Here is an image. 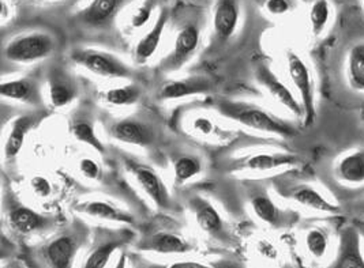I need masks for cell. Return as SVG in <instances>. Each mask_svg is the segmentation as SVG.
Here are the masks:
<instances>
[{
  "mask_svg": "<svg viewBox=\"0 0 364 268\" xmlns=\"http://www.w3.org/2000/svg\"><path fill=\"white\" fill-rule=\"evenodd\" d=\"M221 114L229 118L236 120L243 125L266 134H275L279 136H292L293 129L284 121L269 115L263 109L245 104H224L221 105Z\"/></svg>",
  "mask_w": 364,
  "mask_h": 268,
  "instance_id": "1",
  "label": "cell"
},
{
  "mask_svg": "<svg viewBox=\"0 0 364 268\" xmlns=\"http://www.w3.org/2000/svg\"><path fill=\"white\" fill-rule=\"evenodd\" d=\"M55 49V39L46 33H29L12 39L4 51L7 60L32 63L49 56Z\"/></svg>",
  "mask_w": 364,
  "mask_h": 268,
  "instance_id": "2",
  "label": "cell"
},
{
  "mask_svg": "<svg viewBox=\"0 0 364 268\" xmlns=\"http://www.w3.org/2000/svg\"><path fill=\"white\" fill-rule=\"evenodd\" d=\"M286 60H288L289 77L292 79L302 98L304 123L306 125H311L315 118V102H314V91H313L310 71L306 63L293 52H288Z\"/></svg>",
  "mask_w": 364,
  "mask_h": 268,
  "instance_id": "3",
  "label": "cell"
},
{
  "mask_svg": "<svg viewBox=\"0 0 364 268\" xmlns=\"http://www.w3.org/2000/svg\"><path fill=\"white\" fill-rule=\"evenodd\" d=\"M74 60L90 73L105 78L130 77V70L115 56L100 51H80L74 53Z\"/></svg>",
  "mask_w": 364,
  "mask_h": 268,
  "instance_id": "4",
  "label": "cell"
},
{
  "mask_svg": "<svg viewBox=\"0 0 364 268\" xmlns=\"http://www.w3.org/2000/svg\"><path fill=\"white\" fill-rule=\"evenodd\" d=\"M255 77L257 80L269 91V94L285 107L288 111H291L293 115L300 116L303 114V107L299 104V101L295 98L292 91L284 84L283 82L276 77V74L265 64H259L255 69Z\"/></svg>",
  "mask_w": 364,
  "mask_h": 268,
  "instance_id": "5",
  "label": "cell"
},
{
  "mask_svg": "<svg viewBox=\"0 0 364 268\" xmlns=\"http://www.w3.org/2000/svg\"><path fill=\"white\" fill-rule=\"evenodd\" d=\"M200 44V30L194 25L184 26L176 36L173 51L164 62V70H176L184 64L189 57L196 52Z\"/></svg>",
  "mask_w": 364,
  "mask_h": 268,
  "instance_id": "6",
  "label": "cell"
},
{
  "mask_svg": "<svg viewBox=\"0 0 364 268\" xmlns=\"http://www.w3.org/2000/svg\"><path fill=\"white\" fill-rule=\"evenodd\" d=\"M333 267L364 268V259L361 252V237L355 228L343 230Z\"/></svg>",
  "mask_w": 364,
  "mask_h": 268,
  "instance_id": "7",
  "label": "cell"
},
{
  "mask_svg": "<svg viewBox=\"0 0 364 268\" xmlns=\"http://www.w3.org/2000/svg\"><path fill=\"white\" fill-rule=\"evenodd\" d=\"M125 0H92L80 12V22L89 28H103L108 25Z\"/></svg>",
  "mask_w": 364,
  "mask_h": 268,
  "instance_id": "8",
  "label": "cell"
},
{
  "mask_svg": "<svg viewBox=\"0 0 364 268\" xmlns=\"http://www.w3.org/2000/svg\"><path fill=\"white\" fill-rule=\"evenodd\" d=\"M239 22V3L238 0H217L214 8L213 26L214 33L221 41L229 39Z\"/></svg>",
  "mask_w": 364,
  "mask_h": 268,
  "instance_id": "9",
  "label": "cell"
},
{
  "mask_svg": "<svg viewBox=\"0 0 364 268\" xmlns=\"http://www.w3.org/2000/svg\"><path fill=\"white\" fill-rule=\"evenodd\" d=\"M78 244L70 235H60L46 245L44 253L46 262L56 268H69L77 253Z\"/></svg>",
  "mask_w": 364,
  "mask_h": 268,
  "instance_id": "10",
  "label": "cell"
},
{
  "mask_svg": "<svg viewBox=\"0 0 364 268\" xmlns=\"http://www.w3.org/2000/svg\"><path fill=\"white\" fill-rule=\"evenodd\" d=\"M112 135L123 143L135 146H148L152 142L150 129L139 121L121 120L112 127Z\"/></svg>",
  "mask_w": 364,
  "mask_h": 268,
  "instance_id": "11",
  "label": "cell"
},
{
  "mask_svg": "<svg viewBox=\"0 0 364 268\" xmlns=\"http://www.w3.org/2000/svg\"><path fill=\"white\" fill-rule=\"evenodd\" d=\"M337 177L347 184L359 186L364 183V150L344 155L336 168Z\"/></svg>",
  "mask_w": 364,
  "mask_h": 268,
  "instance_id": "12",
  "label": "cell"
},
{
  "mask_svg": "<svg viewBox=\"0 0 364 268\" xmlns=\"http://www.w3.org/2000/svg\"><path fill=\"white\" fill-rule=\"evenodd\" d=\"M166 22H168V12H166V10H162L160 12V17L157 18L153 28L149 30V33L146 36H144L141 39L137 45V48H135V60L139 64L149 60L155 55V52L157 51Z\"/></svg>",
  "mask_w": 364,
  "mask_h": 268,
  "instance_id": "13",
  "label": "cell"
},
{
  "mask_svg": "<svg viewBox=\"0 0 364 268\" xmlns=\"http://www.w3.org/2000/svg\"><path fill=\"white\" fill-rule=\"evenodd\" d=\"M209 89H210V83L206 78H190L186 80H176L165 84L160 91V98L176 100L198 93H205Z\"/></svg>",
  "mask_w": 364,
  "mask_h": 268,
  "instance_id": "14",
  "label": "cell"
},
{
  "mask_svg": "<svg viewBox=\"0 0 364 268\" xmlns=\"http://www.w3.org/2000/svg\"><path fill=\"white\" fill-rule=\"evenodd\" d=\"M292 199L297 202L299 204L307 208H311L314 211L327 213V214L340 213V207L337 204H333L331 202H329L322 193H320L315 188L310 186H302L296 188L292 193Z\"/></svg>",
  "mask_w": 364,
  "mask_h": 268,
  "instance_id": "15",
  "label": "cell"
},
{
  "mask_svg": "<svg viewBox=\"0 0 364 268\" xmlns=\"http://www.w3.org/2000/svg\"><path fill=\"white\" fill-rule=\"evenodd\" d=\"M134 173L142 190L155 200L156 204H159L160 207H165L168 202V193L160 177L148 168H137Z\"/></svg>",
  "mask_w": 364,
  "mask_h": 268,
  "instance_id": "16",
  "label": "cell"
},
{
  "mask_svg": "<svg viewBox=\"0 0 364 268\" xmlns=\"http://www.w3.org/2000/svg\"><path fill=\"white\" fill-rule=\"evenodd\" d=\"M8 222L10 226L15 231L29 234L32 231L41 229L45 224V218H42L37 213L28 207H19L8 214Z\"/></svg>",
  "mask_w": 364,
  "mask_h": 268,
  "instance_id": "17",
  "label": "cell"
},
{
  "mask_svg": "<svg viewBox=\"0 0 364 268\" xmlns=\"http://www.w3.org/2000/svg\"><path fill=\"white\" fill-rule=\"evenodd\" d=\"M33 120L29 116H21L14 120L11 131L8 134V138L4 145V154L6 158H14L17 154L21 152L25 138L32 128Z\"/></svg>",
  "mask_w": 364,
  "mask_h": 268,
  "instance_id": "18",
  "label": "cell"
},
{
  "mask_svg": "<svg viewBox=\"0 0 364 268\" xmlns=\"http://www.w3.org/2000/svg\"><path fill=\"white\" fill-rule=\"evenodd\" d=\"M194 208L197 224L205 233L217 234L223 230V218L210 203L205 200H197Z\"/></svg>",
  "mask_w": 364,
  "mask_h": 268,
  "instance_id": "19",
  "label": "cell"
},
{
  "mask_svg": "<svg viewBox=\"0 0 364 268\" xmlns=\"http://www.w3.org/2000/svg\"><path fill=\"white\" fill-rule=\"evenodd\" d=\"M82 211L90 217H96V218L105 220V221L132 224V218L128 214H125L124 211L111 206L107 202H100V200L89 202L85 206H82Z\"/></svg>",
  "mask_w": 364,
  "mask_h": 268,
  "instance_id": "20",
  "label": "cell"
},
{
  "mask_svg": "<svg viewBox=\"0 0 364 268\" xmlns=\"http://www.w3.org/2000/svg\"><path fill=\"white\" fill-rule=\"evenodd\" d=\"M347 75L349 84L354 89L364 91V42L355 45L351 49L347 64Z\"/></svg>",
  "mask_w": 364,
  "mask_h": 268,
  "instance_id": "21",
  "label": "cell"
},
{
  "mask_svg": "<svg viewBox=\"0 0 364 268\" xmlns=\"http://www.w3.org/2000/svg\"><path fill=\"white\" fill-rule=\"evenodd\" d=\"M293 162L295 158L285 154H255L245 161V168L255 172H265Z\"/></svg>",
  "mask_w": 364,
  "mask_h": 268,
  "instance_id": "22",
  "label": "cell"
},
{
  "mask_svg": "<svg viewBox=\"0 0 364 268\" xmlns=\"http://www.w3.org/2000/svg\"><path fill=\"white\" fill-rule=\"evenodd\" d=\"M0 94L3 98L15 101H31L35 97V86L29 79H17L1 83Z\"/></svg>",
  "mask_w": 364,
  "mask_h": 268,
  "instance_id": "23",
  "label": "cell"
},
{
  "mask_svg": "<svg viewBox=\"0 0 364 268\" xmlns=\"http://www.w3.org/2000/svg\"><path fill=\"white\" fill-rule=\"evenodd\" d=\"M74 94V87L70 84L69 80L63 79V77L56 75L49 80V100L55 108L66 107L69 102L73 101Z\"/></svg>",
  "mask_w": 364,
  "mask_h": 268,
  "instance_id": "24",
  "label": "cell"
},
{
  "mask_svg": "<svg viewBox=\"0 0 364 268\" xmlns=\"http://www.w3.org/2000/svg\"><path fill=\"white\" fill-rule=\"evenodd\" d=\"M148 248L159 253H183L189 247L175 234L159 233L150 238Z\"/></svg>",
  "mask_w": 364,
  "mask_h": 268,
  "instance_id": "25",
  "label": "cell"
},
{
  "mask_svg": "<svg viewBox=\"0 0 364 268\" xmlns=\"http://www.w3.org/2000/svg\"><path fill=\"white\" fill-rule=\"evenodd\" d=\"M251 207L255 215L268 225H276L279 221V208L269 196L258 195L251 200Z\"/></svg>",
  "mask_w": 364,
  "mask_h": 268,
  "instance_id": "26",
  "label": "cell"
},
{
  "mask_svg": "<svg viewBox=\"0 0 364 268\" xmlns=\"http://www.w3.org/2000/svg\"><path fill=\"white\" fill-rule=\"evenodd\" d=\"M141 97V90L138 86L130 84V86H123V87H115L110 89L105 93V100L112 104V105H131L138 101Z\"/></svg>",
  "mask_w": 364,
  "mask_h": 268,
  "instance_id": "27",
  "label": "cell"
},
{
  "mask_svg": "<svg viewBox=\"0 0 364 268\" xmlns=\"http://www.w3.org/2000/svg\"><path fill=\"white\" fill-rule=\"evenodd\" d=\"M119 240H111L101 245H98L87 258L85 267L86 268H103L107 266L108 260L111 259L112 253L119 247Z\"/></svg>",
  "mask_w": 364,
  "mask_h": 268,
  "instance_id": "28",
  "label": "cell"
},
{
  "mask_svg": "<svg viewBox=\"0 0 364 268\" xmlns=\"http://www.w3.org/2000/svg\"><path fill=\"white\" fill-rule=\"evenodd\" d=\"M330 18V6L327 0H315L310 10V24L313 33L320 36L324 32Z\"/></svg>",
  "mask_w": 364,
  "mask_h": 268,
  "instance_id": "29",
  "label": "cell"
},
{
  "mask_svg": "<svg viewBox=\"0 0 364 268\" xmlns=\"http://www.w3.org/2000/svg\"><path fill=\"white\" fill-rule=\"evenodd\" d=\"M201 172V163L193 157H182L175 162V179L182 184Z\"/></svg>",
  "mask_w": 364,
  "mask_h": 268,
  "instance_id": "30",
  "label": "cell"
},
{
  "mask_svg": "<svg viewBox=\"0 0 364 268\" xmlns=\"http://www.w3.org/2000/svg\"><path fill=\"white\" fill-rule=\"evenodd\" d=\"M73 135H74L80 142L86 143L87 146H90V148H93L94 150H97L98 153H105V148L103 146V143H101L100 139L97 138L93 125H90L89 123H86V121L76 123V124L73 125Z\"/></svg>",
  "mask_w": 364,
  "mask_h": 268,
  "instance_id": "31",
  "label": "cell"
},
{
  "mask_svg": "<svg viewBox=\"0 0 364 268\" xmlns=\"http://www.w3.org/2000/svg\"><path fill=\"white\" fill-rule=\"evenodd\" d=\"M307 251L317 259H321L327 251V237L321 229H311L306 235Z\"/></svg>",
  "mask_w": 364,
  "mask_h": 268,
  "instance_id": "32",
  "label": "cell"
},
{
  "mask_svg": "<svg viewBox=\"0 0 364 268\" xmlns=\"http://www.w3.org/2000/svg\"><path fill=\"white\" fill-rule=\"evenodd\" d=\"M153 8H155L153 0H146V1L135 11V14L132 15V18H131V25H132L134 28H142L145 24L149 22L150 15H152V12H153Z\"/></svg>",
  "mask_w": 364,
  "mask_h": 268,
  "instance_id": "33",
  "label": "cell"
},
{
  "mask_svg": "<svg viewBox=\"0 0 364 268\" xmlns=\"http://www.w3.org/2000/svg\"><path fill=\"white\" fill-rule=\"evenodd\" d=\"M80 169H81L82 175L87 179H92V180H96L100 175V168L98 165L90 159V158H83L80 163Z\"/></svg>",
  "mask_w": 364,
  "mask_h": 268,
  "instance_id": "34",
  "label": "cell"
},
{
  "mask_svg": "<svg viewBox=\"0 0 364 268\" xmlns=\"http://www.w3.org/2000/svg\"><path fill=\"white\" fill-rule=\"evenodd\" d=\"M31 186H32V190L33 192L40 196V197H46L49 193H51V184L46 179L41 177V176H36L32 179L31 181Z\"/></svg>",
  "mask_w": 364,
  "mask_h": 268,
  "instance_id": "35",
  "label": "cell"
},
{
  "mask_svg": "<svg viewBox=\"0 0 364 268\" xmlns=\"http://www.w3.org/2000/svg\"><path fill=\"white\" fill-rule=\"evenodd\" d=\"M266 10L273 15H283L289 10L288 0H268Z\"/></svg>",
  "mask_w": 364,
  "mask_h": 268,
  "instance_id": "36",
  "label": "cell"
},
{
  "mask_svg": "<svg viewBox=\"0 0 364 268\" xmlns=\"http://www.w3.org/2000/svg\"><path fill=\"white\" fill-rule=\"evenodd\" d=\"M194 128H196V131H198L200 134L209 135V134L213 131V123H211L209 118L198 117V118L194 121Z\"/></svg>",
  "mask_w": 364,
  "mask_h": 268,
  "instance_id": "37",
  "label": "cell"
},
{
  "mask_svg": "<svg viewBox=\"0 0 364 268\" xmlns=\"http://www.w3.org/2000/svg\"><path fill=\"white\" fill-rule=\"evenodd\" d=\"M200 268L202 267L201 265H194V263H187V265H175L173 268Z\"/></svg>",
  "mask_w": 364,
  "mask_h": 268,
  "instance_id": "38",
  "label": "cell"
},
{
  "mask_svg": "<svg viewBox=\"0 0 364 268\" xmlns=\"http://www.w3.org/2000/svg\"><path fill=\"white\" fill-rule=\"evenodd\" d=\"M7 15H8V12H7V4H6L4 1H1V19L6 18Z\"/></svg>",
  "mask_w": 364,
  "mask_h": 268,
  "instance_id": "39",
  "label": "cell"
},
{
  "mask_svg": "<svg viewBox=\"0 0 364 268\" xmlns=\"http://www.w3.org/2000/svg\"><path fill=\"white\" fill-rule=\"evenodd\" d=\"M363 214H364V207H363Z\"/></svg>",
  "mask_w": 364,
  "mask_h": 268,
  "instance_id": "40",
  "label": "cell"
}]
</instances>
